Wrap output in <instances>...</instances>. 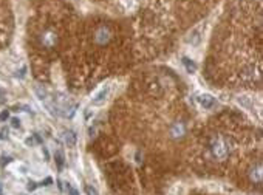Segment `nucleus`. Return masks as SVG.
I'll return each instance as SVG.
<instances>
[{"label": "nucleus", "mask_w": 263, "mask_h": 195, "mask_svg": "<svg viewBox=\"0 0 263 195\" xmlns=\"http://www.w3.org/2000/svg\"><path fill=\"white\" fill-rule=\"evenodd\" d=\"M210 150H212V155L217 160H226L229 155V147L225 138L221 136H215L210 141Z\"/></svg>", "instance_id": "obj_1"}, {"label": "nucleus", "mask_w": 263, "mask_h": 195, "mask_svg": "<svg viewBox=\"0 0 263 195\" xmlns=\"http://www.w3.org/2000/svg\"><path fill=\"white\" fill-rule=\"evenodd\" d=\"M201 39H203V36H201V27H195V28L186 36V42H187L189 45H192V47H196V45H200Z\"/></svg>", "instance_id": "obj_2"}, {"label": "nucleus", "mask_w": 263, "mask_h": 195, "mask_svg": "<svg viewBox=\"0 0 263 195\" xmlns=\"http://www.w3.org/2000/svg\"><path fill=\"white\" fill-rule=\"evenodd\" d=\"M196 99H198L200 106H201V107H204V109H210V107H214V106H215V98H214L212 95H209V93L200 95Z\"/></svg>", "instance_id": "obj_3"}, {"label": "nucleus", "mask_w": 263, "mask_h": 195, "mask_svg": "<svg viewBox=\"0 0 263 195\" xmlns=\"http://www.w3.org/2000/svg\"><path fill=\"white\" fill-rule=\"evenodd\" d=\"M109 92H110V90H109V87H105V88H102L101 90V92L93 98V99H91V104H93V106H102V104L105 102V99H107V96H109Z\"/></svg>", "instance_id": "obj_4"}, {"label": "nucleus", "mask_w": 263, "mask_h": 195, "mask_svg": "<svg viewBox=\"0 0 263 195\" xmlns=\"http://www.w3.org/2000/svg\"><path fill=\"white\" fill-rule=\"evenodd\" d=\"M249 177H251V180L254 181V183L261 184V163H257L255 167L251 169V172H249Z\"/></svg>", "instance_id": "obj_5"}, {"label": "nucleus", "mask_w": 263, "mask_h": 195, "mask_svg": "<svg viewBox=\"0 0 263 195\" xmlns=\"http://www.w3.org/2000/svg\"><path fill=\"white\" fill-rule=\"evenodd\" d=\"M76 141H77V136H76V133L73 132V130H68L67 133H65V142L68 144V147H73V146H76Z\"/></svg>", "instance_id": "obj_6"}, {"label": "nucleus", "mask_w": 263, "mask_h": 195, "mask_svg": "<svg viewBox=\"0 0 263 195\" xmlns=\"http://www.w3.org/2000/svg\"><path fill=\"white\" fill-rule=\"evenodd\" d=\"M181 62H183V65H184V67H186V70L189 71V73H193L195 70H196V65L189 59V57H183L181 59Z\"/></svg>", "instance_id": "obj_7"}, {"label": "nucleus", "mask_w": 263, "mask_h": 195, "mask_svg": "<svg viewBox=\"0 0 263 195\" xmlns=\"http://www.w3.org/2000/svg\"><path fill=\"white\" fill-rule=\"evenodd\" d=\"M34 90H36V95L39 96V99H41L42 102L48 99V95H47V92H45V90H44L42 87H39V85H36V87H34Z\"/></svg>", "instance_id": "obj_8"}, {"label": "nucleus", "mask_w": 263, "mask_h": 195, "mask_svg": "<svg viewBox=\"0 0 263 195\" xmlns=\"http://www.w3.org/2000/svg\"><path fill=\"white\" fill-rule=\"evenodd\" d=\"M56 163H57V169L62 171V167H63V153L60 150L56 152Z\"/></svg>", "instance_id": "obj_9"}, {"label": "nucleus", "mask_w": 263, "mask_h": 195, "mask_svg": "<svg viewBox=\"0 0 263 195\" xmlns=\"http://www.w3.org/2000/svg\"><path fill=\"white\" fill-rule=\"evenodd\" d=\"M183 133H184V127L180 125V124H175V127L172 128V135L174 136H181Z\"/></svg>", "instance_id": "obj_10"}, {"label": "nucleus", "mask_w": 263, "mask_h": 195, "mask_svg": "<svg viewBox=\"0 0 263 195\" xmlns=\"http://www.w3.org/2000/svg\"><path fill=\"white\" fill-rule=\"evenodd\" d=\"M121 2L124 3L125 9H132V8H133V5H135V0H121Z\"/></svg>", "instance_id": "obj_11"}, {"label": "nucleus", "mask_w": 263, "mask_h": 195, "mask_svg": "<svg viewBox=\"0 0 263 195\" xmlns=\"http://www.w3.org/2000/svg\"><path fill=\"white\" fill-rule=\"evenodd\" d=\"M85 193H87V195H98V190H96L93 186H87V187H85Z\"/></svg>", "instance_id": "obj_12"}, {"label": "nucleus", "mask_w": 263, "mask_h": 195, "mask_svg": "<svg viewBox=\"0 0 263 195\" xmlns=\"http://www.w3.org/2000/svg\"><path fill=\"white\" fill-rule=\"evenodd\" d=\"M9 118V112L8 110H3L2 113H0V121H6Z\"/></svg>", "instance_id": "obj_13"}, {"label": "nucleus", "mask_w": 263, "mask_h": 195, "mask_svg": "<svg viewBox=\"0 0 263 195\" xmlns=\"http://www.w3.org/2000/svg\"><path fill=\"white\" fill-rule=\"evenodd\" d=\"M11 125L14 127V128L20 127V121H19V118H12V119H11Z\"/></svg>", "instance_id": "obj_14"}, {"label": "nucleus", "mask_w": 263, "mask_h": 195, "mask_svg": "<svg viewBox=\"0 0 263 195\" xmlns=\"http://www.w3.org/2000/svg\"><path fill=\"white\" fill-rule=\"evenodd\" d=\"M51 183H53V178H51V177H47L45 181H42V186H50Z\"/></svg>", "instance_id": "obj_15"}, {"label": "nucleus", "mask_w": 263, "mask_h": 195, "mask_svg": "<svg viewBox=\"0 0 263 195\" xmlns=\"http://www.w3.org/2000/svg\"><path fill=\"white\" fill-rule=\"evenodd\" d=\"M67 189H68V192H70V195H79V192H77L76 189H73L71 186H68V184H67Z\"/></svg>", "instance_id": "obj_16"}, {"label": "nucleus", "mask_w": 263, "mask_h": 195, "mask_svg": "<svg viewBox=\"0 0 263 195\" xmlns=\"http://www.w3.org/2000/svg\"><path fill=\"white\" fill-rule=\"evenodd\" d=\"M6 135H8V130H6V128H2V130H0V138H2V139H5Z\"/></svg>", "instance_id": "obj_17"}, {"label": "nucleus", "mask_w": 263, "mask_h": 195, "mask_svg": "<svg viewBox=\"0 0 263 195\" xmlns=\"http://www.w3.org/2000/svg\"><path fill=\"white\" fill-rule=\"evenodd\" d=\"M36 187H37V184L34 183V181H30V183H28V189H30V190H34Z\"/></svg>", "instance_id": "obj_18"}, {"label": "nucleus", "mask_w": 263, "mask_h": 195, "mask_svg": "<svg viewBox=\"0 0 263 195\" xmlns=\"http://www.w3.org/2000/svg\"><path fill=\"white\" fill-rule=\"evenodd\" d=\"M0 195H3V187H2V184H0Z\"/></svg>", "instance_id": "obj_19"}]
</instances>
